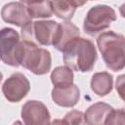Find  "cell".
Masks as SVG:
<instances>
[{
    "instance_id": "cell-19",
    "label": "cell",
    "mask_w": 125,
    "mask_h": 125,
    "mask_svg": "<svg viewBox=\"0 0 125 125\" xmlns=\"http://www.w3.org/2000/svg\"><path fill=\"white\" fill-rule=\"evenodd\" d=\"M115 88L120 99L125 103V74H121L116 78Z\"/></svg>"
},
{
    "instance_id": "cell-10",
    "label": "cell",
    "mask_w": 125,
    "mask_h": 125,
    "mask_svg": "<svg viewBox=\"0 0 125 125\" xmlns=\"http://www.w3.org/2000/svg\"><path fill=\"white\" fill-rule=\"evenodd\" d=\"M51 97L59 106L73 107L79 102L80 90L75 84L67 87H54L51 92Z\"/></svg>"
},
{
    "instance_id": "cell-17",
    "label": "cell",
    "mask_w": 125,
    "mask_h": 125,
    "mask_svg": "<svg viewBox=\"0 0 125 125\" xmlns=\"http://www.w3.org/2000/svg\"><path fill=\"white\" fill-rule=\"evenodd\" d=\"M62 123L63 125H86L85 113L75 109L70 110L64 115Z\"/></svg>"
},
{
    "instance_id": "cell-20",
    "label": "cell",
    "mask_w": 125,
    "mask_h": 125,
    "mask_svg": "<svg viewBox=\"0 0 125 125\" xmlns=\"http://www.w3.org/2000/svg\"><path fill=\"white\" fill-rule=\"evenodd\" d=\"M119 13L122 16V18L125 19V3H123L120 7H119Z\"/></svg>"
},
{
    "instance_id": "cell-3",
    "label": "cell",
    "mask_w": 125,
    "mask_h": 125,
    "mask_svg": "<svg viewBox=\"0 0 125 125\" xmlns=\"http://www.w3.org/2000/svg\"><path fill=\"white\" fill-rule=\"evenodd\" d=\"M18 61L20 65L35 75L48 73L52 65L51 54L47 49L23 40L21 41Z\"/></svg>"
},
{
    "instance_id": "cell-9",
    "label": "cell",
    "mask_w": 125,
    "mask_h": 125,
    "mask_svg": "<svg viewBox=\"0 0 125 125\" xmlns=\"http://www.w3.org/2000/svg\"><path fill=\"white\" fill-rule=\"evenodd\" d=\"M1 17L5 22L17 25L21 28L32 22V19L28 15L26 6L22 1L5 4L1 11Z\"/></svg>"
},
{
    "instance_id": "cell-2",
    "label": "cell",
    "mask_w": 125,
    "mask_h": 125,
    "mask_svg": "<svg viewBox=\"0 0 125 125\" xmlns=\"http://www.w3.org/2000/svg\"><path fill=\"white\" fill-rule=\"evenodd\" d=\"M97 45L106 66L113 71L125 67V37L112 30L102 32L97 38Z\"/></svg>"
},
{
    "instance_id": "cell-21",
    "label": "cell",
    "mask_w": 125,
    "mask_h": 125,
    "mask_svg": "<svg viewBox=\"0 0 125 125\" xmlns=\"http://www.w3.org/2000/svg\"><path fill=\"white\" fill-rule=\"evenodd\" d=\"M50 125H63L62 123V119H55L51 122Z\"/></svg>"
},
{
    "instance_id": "cell-8",
    "label": "cell",
    "mask_w": 125,
    "mask_h": 125,
    "mask_svg": "<svg viewBox=\"0 0 125 125\" xmlns=\"http://www.w3.org/2000/svg\"><path fill=\"white\" fill-rule=\"evenodd\" d=\"M21 119L24 125H50L51 115L47 106L40 101H27L21 107Z\"/></svg>"
},
{
    "instance_id": "cell-18",
    "label": "cell",
    "mask_w": 125,
    "mask_h": 125,
    "mask_svg": "<svg viewBox=\"0 0 125 125\" xmlns=\"http://www.w3.org/2000/svg\"><path fill=\"white\" fill-rule=\"evenodd\" d=\"M105 125H125V110L122 108H113L107 116Z\"/></svg>"
},
{
    "instance_id": "cell-7",
    "label": "cell",
    "mask_w": 125,
    "mask_h": 125,
    "mask_svg": "<svg viewBox=\"0 0 125 125\" xmlns=\"http://www.w3.org/2000/svg\"><path fill=\"white\" fill-rule=\"evenodd\" d=\"M30 90V83L23 73L16 72L9 76L2 85V93L10 103H19L26 97Z\"/></svg>"
},
{
    "instance_id": "cell-5",
    "label": "cell",
    "mask_w": 125,
    "mask_h": 125,
    "mask_svg": "<svg viewBox=\"0 0 125 125\" xmlns=\"http://www.w3.org/2000/svg\"><path fill=\"white\" fill-rule=\"evenodd\" d=\"M117 16L115 11L107 5L93 6L87 13L83 29L90 36H95L98 33L108 28L112 21H116Z\"/></svg>"
},
{
    "instance_id": "cell-1",
    "label": "cell",
    "mask_w": 125,
    "mask_h": 125,
    "mask_svg": "<svg viewBox=\"0 0 125 125\" xmlns=\"http://www.w3.org/2000/svg\"><path fill=\"white\" fill-rule=\"evenodd\" d=\"M62 55L64 64L72 70L80 72L91 71L98 59L94 43L83 37L71 40L64 47Z\"/></svg>"
},
{
    "instance_id": "cell-6",
    "label": "cell",
    "mask_w": 125,
    "mask_h": 125,
    "mask_svg": "<svg viewBox=\"0 0 125 125\" xmlns=\"http://www.w3.org/2000/svg\"><path fill=\"white\" fill-rule=\"evenodd\" d=\"M21 40L19 33L11 27H4L0 31L1 60L4 63L11 66H20L18 56Z\"/></svg>"
},
{
    "instance_id": "cell-11",
    "label": "cell",
    "mask_w": 125,
    "mask_h": 125,
    "mask_svg": "<svg viewBox=\"0 0 125 125\" xmlns=\"http://www.w3.org/2000/svg\"><path fill=\"white\" fill-rule=\"evenodd\" d=\"M113 109L111 105L104 102H98L90 105L85 112L87 125H105V121L110 111Z\"/></svg>"
},
{
    "instance_id": "cell-22",
    "label": "cell",
    "mask_w": 125,
    "mask_h": 125,
    "mask_svg": "<svg viewBox=\"0 0 125 125\" xmlns=\"http://www.w3.org/2000/svg\"><path fill=\"white\" fill-rule=\"evenodd\" d=\"M13 125H23L21 121H19V120H17V121H15L14 123H13Z\"/></svg>"
},
{
    "instance_id": "cell-15",
    "label": "cell",
    "mask_w": 125,
    "mask_h": 125,
    "mask_svg": "<svg viewBox=\"0 0 125 125\" xmlns=\"http://www.w3.org/2000/svg\"><path fill=\"white\" fill-rule=\"evenodd\" d=\"M51 82L54 87H67L73 84V70L68 66H57L51 72Z\"/></svg>"
},
{
    "instance_id": "cell-13",
    "label": "cell",
    "mask_w": 125,
    "mask_h": 125,
    "mask_svg": "<svg viewBox=\"0 0 125 125\" xmlns=\"http://www.w3.org/2000/svg\"><path fill=\"white\" fill-rule=\"evenodd\" d=\"M92 91L99 97H104L112 91L113 77L106 71L96 72L93 74L90 82Z\"/></svg>"
},
{
    "instance_id": "cell-4",
    "label": "cell",
    "mask_w": 125,
    "mask_h": 125,
    "mask_svg": "<svg viewBox=\"0 0 125 125\" xmlns=\"http://www.w3.org/2000/svg\"><path fill=\"white\" fill-rule=\"evenodd\" d=\"M59 27L60 23L55 21H36L21 28V34L23 41L38 46H51L54 45Z\"/></svg>"
},
{
    "instance_id": "cell-12",
    "label": "cell",
    "mask_w": 125,
    "mask_h": 125,
    "mask_svg": "<svg viewBox=\"0 0 125 125\" xmlns=\"http://www.w3.org/2000/svg\"><path fill=\"white\" fill-rule=\"evenodd\" d=\"M80 36L79 28L71 21H63L60 23L59 31L57 33L56 40L54 42V47L60 51L62 52L64 47L73 39Z\"/></svg>"
},
{
    "instance_id": "cell-16",
    "label": "cell",
    "mask_w": 125,
    "mask_h": 125,
    "mask_svg": "<svg viewBox=\"0 0 125 125\" xmlns=\"http://www.w3.org/2000/svg\"><path fill=\"white\" fill-rule=\"evenodd\" d=\"M27 9L28 15L31 19L38 18H50L53 16V9L51 1H42V2H28L22 1Z\"/></svg>"
},
{
    "instance_id": "cell-14",
    "label": "cell",
    "mask_w": 125,
    "mask_h": 125,
    "mask_svg": "<svg viewBox=\"0 0 125 125\" xmlns=\"http://www.w3.org/2000/svg\"><path fill=\"white\" fill-rule=\"evenodd\" d=\"M87 2H78V1H51L53 13L59 19L69 21L72 19L76 8L86 4Z\"/></svg>"
}]
</instances>
